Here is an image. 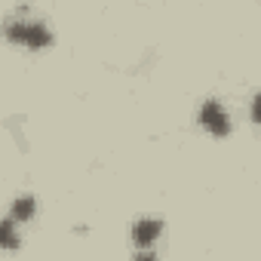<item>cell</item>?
<instances>
[{
    "instance_id": "obj_1",
    "label": "cell",
    "mask_w": 261,
    "mask_h": 261,
    "mask_svg": "<svg viewBox=\"0 0 261 261\" xmlns=\"http://www.w3.org/2000/svg\"><path fill=\"white\" fill-rule=\"evenodd\" d=\"M4 34L10 40H16V43L31 46V49H43V46L53 43V34H49V28L40 19H19V16L16 19H7L4 22Z\"/></svg>"
},
{
    "instance_id": "obj_2",
    "label": "cell",
    "mask_w": 261,
    "mask_h": 261,
    "mask_svg": "<svg viewBox=\"0 0 261 261\" xmlns=\"http://www.w3.org/2000/svg\"><path fill=\"white\" fill-rule=\"evenodd\" d=\"M200 123H203L206 133H212V136H227V133H230V117H227V111L221 108L218 98H206V101H203V108H200Z\"/></svg>"
},
{
    "instance_id": "obj_3",
    "label": "cell",
    "mask_w": 261,
    "mask_h": 261,
    "mask_svg": "<svg viewBox=\"0 0 261 261\" xmlns=\"http://www.w3.org/2000/svg\"><path fill=\"white\" fill-rule=\"evenodd\" d=\"M160 233H163V221H160V218H139V221L133 224V240H136L139 249L154 246Z\"/></svg>"
},
{
    "instance_id": "obj_4",
    "label": "cell",
    "mask_w": 261,
    "mask_h": 261,
    "mask_svg": "<svg viewBox=\"0 0 261 261\" xmlns=\"http://www.w3.org/2000/svg\"><path fill=\"white\" fill-rule=\"evenodd\" d=\"M34 212H37L34 197H16V203H13V221H16V224H19V221H28Z\"/></svg>"
},
{
    "instance_id": "obj_5",
    "label": "cell",
    "mask_w": 261,
    "mask_h": 261,
    "mask_svg": "<svg viewBox=\"0 0 261 261\" xmlns=\"http://www.w3.org/2000/svg\"><path fill=\"white\" fill-rule=\"evenodd\" d=\"M0 246H4V249H16L19 246V230H16V221L13 218L0 221Z\"/></svg>"
},
{
    "instance_id": "obj_6",
    "label": "cell",
    "mask_w": 261,
    "mask_h": 261,
    "mask_svg": "<svg viewBox=\"0 0 261 261\" xmlns=\"http://www.w3.org/2000/svg\"><path fill=\"white\" fill-rule=\"evenodd\" d=\"M136 261H157V255H154L151 249H139V252H136Z\"/></svg>"
}]
</instances>
